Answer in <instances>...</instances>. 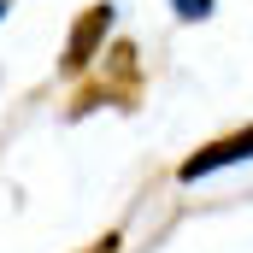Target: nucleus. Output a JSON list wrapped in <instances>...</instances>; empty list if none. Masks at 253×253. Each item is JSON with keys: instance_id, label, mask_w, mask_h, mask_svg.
Instances as JSON below:
<instances>
[{"instance_id": "f257e3e1", "label": "nucleus", "mask_w": 253, "mask_h": 253, "mask_svg": "<svg viewBox=\"0 0 253 253\" xmlns=\"http://www.w3.org/2000/svg\"><path fill=\"white\" fill-rule=\"evenodd\" d=\"M141 94H147V77H141V47L135 42H112L106 47V59H100V71L65 100V118L77 124V118H88V112H100V106H112V112H135L141 106Z\"/></svg>"}, {"instance_id": "f03ea898", "label": "nucleus", "mask_w": 253, "mask_h": 253, "mask_svg": "<svg viewBox=\"0 0 253 253\" xmlns=\"http://www.w3.org/2000/svg\"><path fill=\"white\" fill-rule=\"evenodd\" d=\"M112 24H118V6H112V0H94V6H83V12L71 18V30H65V53H59V71H65V77H83L94 59H106V47H112Z\"/></svg>"}, {"instance_id": "7ed1b4c3", "label": "nucleus", "mask_w": 253, "mask_h": 253, "mask_svg": "<svg viewBox=\"0 0 253 253\" xmlns=\"http://www.w3.org/2000/svg\"><path fill=\"white\" fill-rule=\"evenodd\" d=\"M253 159V124L230 129V135H218V141H206V147H194L189 159L177 165V183H200V177H212V171H224V165H242Z\"/></svg>"}, {"instance_id": "20e7f679", "label": "nucleus", "mask_w": 253, "mask_h": 253, "mask_svg": "<svg viewBox=\"0 0 253 253\" xmlns=\"http://www.w3.org/2000/svg\"><path fill=\"white\" fill-rule=\"evenodd\" d=\"M171 12L183 24H200V18H212V0H171Z\"/></svg>"}, {"instance_id": "39448f33", "label": "nucleus", "mask_w": 253, "mask_h": 253, "mask_svg": "<svg viewBox=\"0 0 253 253\" xmlns=\"http://www.w3.org/2000/svg\"><path fill=\"white\" fill-rule=\"evenodd\" d=\"M83 253H118V230H106L100 242H88V248H83Z\"/></svg>"}, {"instance_id": "423d86ee", "label": "nucleus", "mask_w": 253, "mask_h": 253, "mask_svg": "<svg viewBox=\"0 0 253 253\" xmlns=\"http://www.w3.org/2000/svg\"><path fill=\"white\" fill-rule=\"evenodd\" d=\"M6 12H12V0H0V18H6Z\"/></svg>"}]
</instances>
